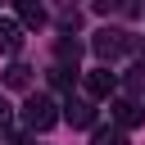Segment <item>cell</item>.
Here are the masks:
<instances>
[{"mask_svg":"<svg viewBox=\"0 0 145 145\" xmlns=\"http://www.w3.org/2000/svg\"><path fill=\"white\" fill-rule=\"evenodd\" d=\"M23 50V27L14 18H0V54H18Z\"/></svg>","mask_w":145,"mask_h":145,"instance_id":"obj_5","label":"cell"},{"mask_svg":"<svg viewBox=\"0 0 145 145\" xmlns=\"http://www.w3.org/2000/svg\"><path fill=\"white\" fill-rule=\"evenodd\" d=\"M9 122H14V113H9V104H5V100H0V131H5V127H9Z\"/></svg>","mask_w":145,"mask_h":145,"instance_id":"obj_11","label":"cell"},{"mask_svg":"<svg viewBox=\"0 0 145 145\" xmlns=\"http://www.w3.org/2000/svg\"><path fill=\"white\" fill-rule=\"evenodd\" d=\"M63 118H68L72 127H91V122H95V109H91V100H68V104H63Z\"/></svg>","mask_w":145,"mask_h":145,"instance_id":"obj_6","label":"cell"},{"mask_svg":"<svg viewBox=\"0 0 145 145\" xmlns=\"http://www.w3.org/2000/svg\"><path fill=\"white\" fill-rule=\"evenodd\" d=\"M77 54H82V45H77V41H68V36H63V41H59V59H63V63H68V59H72V63H77Z\"/></svg>","mask_w":145,"mask_h":145,"instance_id":"obj_10","label":"cell"},{"mask_svg":"<svg viewBox=\"0 0 145 145\" xmlns=\"http://www.w3.org/2000/svg\"><path fill=\"white\" fill-rule=\"evenodd\" d=\"M27 77H32V68H27V63H9V68H5V86H14V91H23V86H27Z\"/></svg>","mask_w":145,"mask_h":145,"instance_id":"obj_8","label":"cell"},{"mask_svg":"<svg viewBox=\"0 0 145 145\" xmlns=\"http://www.w3.org/2000/svg\"><path fill=\"white\" fill-rule=\"evenodd\" d=\"M109 109H113V122H118L122 131H127V127H140V122H145V109H140V104H136L131 95H118V100H113Z\"/></svg>","mask_w":145,"mask_h":145,"instance_id":"obj_4","label":"cell"},{"mask_svg":"<svg viewBox=\"0 0 145 145\" xmlns=\"http://www.w3.org/2000/svg\"><path fill=\"white\" fill-rule=\"evenodd\" d=\"M82 86H86V95H91V100H109V95L118 91V72H109V68L100 63V68H91V72L82 77Z\"/></svg>","mask_w":145,"mask_h":145,"instance_id":"obj_3","label":"cell"},{"mask_svg":"<svg viewBox=\"0 0 145 145\" xmlns=\"http://www.w3.org/2000/svg\"><path fill=\"white\" fill-rule=\"evenodd\" d=\"M23 122H27V131H50V127L59 122V104H54L50 95H27Z\"/></svg>","mask_w":145,"mask_h":145,"instance_id":"obj_1","label":"cell"},{"mask_svg":"<svg viewBox=\"0 0 145 145\" xmlns=\"http://www.w3.org/2000/svg\"><path fill=\"white\" fill-rule=\"evenodd\" d=\"M18 23H23V27H45V9L27 0V5H18Z\"/></svg>","mask_w":145,"mask_h":145,"instance_id":"obj_7","label":"cell"},{"mask_svg":"<svg viewBox=\"0 0 145 145\" xmlns=\"http://www.w3.org/2000/svg\"><path fill=\"white\" fill-rule=\"evenodd\" d=\"M131 82H136V86H145V63H140V68L131 72Z\"/></svg>","mask_w":145,"mask_h":145,"instance_id":"obj_12","label":"cell"},{"mask_svg":"<svg viewBox=\"0 0 145 145\" xmlns=\"http://www.w3.org/2000/svg\"><path fill=\"white\" fill-rule=\"evenodd\" d=\"M91 145H127V136H122V127H95Z\"/></svg>","mask_w":145,"mask_h":145,"instance_id":"obj_9","label":"cell"},{"mask_svg":"<svg viewBox=\"0 0 145 145\" xmlns=\"http://www.w3.org/2000/svg\"><path fill=\"white\" fill-rule=\"evenodd\" d=\"M127 45H131V36H127V32H118V27H104V32H95V36H91V50L104 59V68H109V59H118Z\"/></svg>","mask_w":145,"mask_h":145,"instance_id":"obj_2","label":"cell"}]
</instances>
